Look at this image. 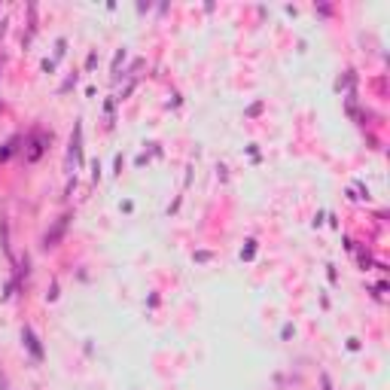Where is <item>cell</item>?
<instances>
[{
	"label": "cell",
	"instance_id": "cell-1",
	"mask_svg": "<svg viewBox=\"0 0 390 390\" xmlns=\"http://www.w3.org/2000/svg\"><path fill=\"white\" fill-rule=\"evenodd\" d=\"M22 342H25V348L31 351V357H34V360H43V348H40V339H37V335H34V329H31V326H25V329H22Z\"/></svg>",
	"mask_w": 390,
	"mask_h": 390
},
{
	"label": "cell",
	"instance_id": "cell-2",
	"mask_svg": "<svg viewBox=\"0 0 390 390\" xmlns=\"http://www.w3.org/2000/svg\"><path fill=\"white\" fill-rule=\"evenodd\" d=\"M70 158L82 165V125H79V122L74 128V137H70Z\"/></svg>",
	"mask_w": 390,
	"mask_h": 390
},
{
	"label": "cell",
	"instance_id": "cell-3",
	"mask_svg": "<svg viewBox=\"0 0 390 390\" xmlns=\"http://www.w3.org/2000/svg\"><path fill=\"white\" fill-rule=\"evenodd\" d=\"M67 220H70V217H61V223H58V226H55V229H52V232L46 235V247H52V244H55V241L61 238V232H64V226H67Z\"/></svg>",
	"mask_w": 390,
	"mask_h": 390
},
{
	"label": "cell",
	"instance_id": "cell-4",
	"mask_svg": "<svg viewBox=\"0 0 390 390\" xmlns=\"http://www.w3.org/2000/svg\"><path fill=\"white\" fill-rule=\"evenodd\" d=\"M0 390H6V378L3 375H0Z\"/></svg>",
	"mask_w": 390,
	"mask_h": 390
}]
</instances>
